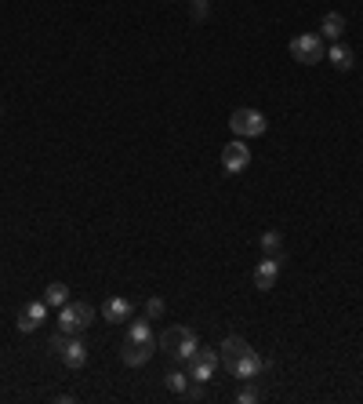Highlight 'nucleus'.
I'll return each instance as SVG.
<instances>
[{
  "instance_id": "3",
  "label": "nucleus",
  "mask_w": 363,
  "mask_h": 404,
  "mask_svg": "<svg viewBox=\"0 0 363 404\" xmlns=\"http://www.w3.org/2000/svg\"><path fill=\"white\" fill-rule=\"evenodd\" d=\"M91 321H95L91 302H66V306H59V332L66 335H81Z\"/></svg>"
},
{
  "instance_id": "9",
  "label": "nucleus",
  "mask_w": 363,
  "mask_h": 404,
  "mask_svg": "<svg viewBox=\"0 0 363 404\" xmlns=\"http://www.w3.org/2000/svg\"><path fill=\"white\" fill-rule=\"evenodd\" d=\"M59 357H62L66 368H84V364H88V342H84L81 335H69Z\"/></svg>"
},
{
  "instance_id": "17",
  "label": "nucleus",
  "mask_w": 363,
  "mask_h": 404,
  "mask_svg": "<svg viewBox=\"0 0 363 404\" xmlns=\"http://www.w3.org/2000/svg\"><path fill=\"white\" fill-rule=\"evenodd\" d=\"M44 302H47V306H66V302H69V288H66L62 281L47 284V288H44Z\"/></svg>"
},
{
  "instance_id": "24",
  "label": "nucleus",
  "mask_w": 363,
  "mask_h": 404,
  "mask_svg": "<svg viewBox=\"0 0 363 404\" xmlns=\"http://www.w3.org/2000/svg\"><path fill=\"white\" fill-rule=\"evenodd\" d=\"M0 113H4V110H0Z\"/></svg>"
},
{
  "instance_id": "19",
  "label": "nucleus",
  "mask_w": 363,
  "mask_h": 404,
  "mask_svg": "<svg viewBox=\"0 0 363 404\" xmlns=\"http://www.w3.org/2000/svg\"><path fill=\"white\" fill-rule=\"evenodd\" d=\"M186 386H189V375L186 371H171L167 375V390L171 393H186Z\"/></svg>"
},
{
  "instance_id": "1",
  "label": "nucleus",
  "mask_w": 363,
  "mask_h": 404,
  "mask_svg": "<svg viewBox=\"0 0 363 404\" xmlns=\"http://www.w3.org/2000/svg\"><path fill=\"white\" fill-rule=\"evenodd\" d=\"M164 353H171V357H178L182 364H189V357L200 350V339H196V328H189V324H174V328H167V332L160 335V342H157Z\"/></svg>"
},
{
  "instance_id": "10",
  "label": "nucleus",
  "mask_w": 363,
  "mask_h": 404,
  "mask_svg": "<svg viewBox=\"0 0 363 404\" xmlns=\"http://www.w3.org/2000/svg\"><path fill=\"white\" fill-rule=\"evenodd\" d=\"M44 317H47V302H25L15 324H18V332H37L44 324Z\"/></svg>"
},
{
  "instance_id": "21",
  "label": "nucleus",
  "mask_w": 363,
  "mask_h": 404,
  "mask_svg": "<svg viewBox=\"0 0 363 404\" xmlns=\"http://www.w3.org/2000/svg\"><path fill=\"white\" fill-rule=\"evenodd\" d=\"M237 400H240V404H254V400H258V390H254V386H244V390L237 393Z\"/></svg>"
},
{
  "instance_id": "5",
  "label": "nucleus",
  "mask_w": 363,
  "mask_h": 404,
  "mask_svg": "<svg viewBox=\"0 0 363 404\" xmlns=\"http://www.w3.org/2000/svg\"><path fill=\"white\" fill-rule=\"evenodd\" d=\"M229 371L237 375L240 383H251V379H258V375L266 371V357H262V353H258V350H251V346H247V350L240 353V357L229 364Z\"/></svg>"
},
{
  "instance_id": "7",
  "label": "nucleus",
  "mask_w": 363,
  "mask_h": 404,
  "mask_svg": "<svg viewBox=\"0 0 363 404\" xmlns=\"http://www.w3.org/2000/svg\"><path fill=\"white\" fill-rule=\"evenodd\" d=\"M251 164V149L237 139V142H229L225 149H222V168L229 171V175H240L244 168Z\"/></svg>"
},
{
  "instance_id": "12",
  "label": "nucleus",
  "mask_w": 363,
  "mask_h": 404,
  "mask_svg": "<svg viewBox=\"0 0 363 404\" xmlns=\"http://www.w3.org/2000/svg\"><path fill=\"white\" fill-rule=\"evenodd\" d=\"M131 310H135L131 299H120L117 295V299H109L106 306H102V317H106L109 324H124V321H131Z\"/></svg>"
},
{
  "instance_id": "20",
  "label": "nucleus",
  "mask_w": 363,
  "mask_h": 404,
  "mask_svg": "<svg viewBox=\"0 0 363 404\" xmlns=\"http://www.w3.org/2000/svg\"><path fill=\"white\" fill-rule=\"evenodd\" d=\"M145 317H149V321H160V317H164V299H149V302H145Z\"/></svg>"
},
{
  "instance_id": "18",
  "label": "nucleus",
  "mask_w": 363,
  "mask_h": 404,
  "mask_svg": "<svg viewBox=\"0 0 363 404\" xmlns=\"http://www.w3.org/2000/svg\"><path fill=\"white\" fill-rule=\"evenodd\" d=\"M262 248H266V255H280V248H283V237H280L276 230H269V233H262Z\"/></svg>"
},
{
  "instance_id": "6",
  "label": "nucleus",
  "mask_w": 363,
  "mask_h": 404,
  "mask_svg": "<svg viewBox=\"0 0 363 404\" xmlns=\"http://www.w3.org/2000/svg\"><path fill=\"white\" fill-rule=\"evenodd\" d=\"M218 361H222V357H218L215 350H203V346H200L193 357H189V379H193V383H211Z\"/></svg>"
},
{
  "instance_id": "22",
  "label": "nucleus",
  "mask_w": 363,
  "mask_h": 404,
  "mask_svg": "<svg viewBox=\"0 0 363 404\" xmlns=\"http://www.w3.org/2000/svg\"><path fill=\"white\" fill-rule=\"evenodd\" d=\"M186 400H203V383H196V386H186V393H182Z\"/></svg>"
},
{
  "instance_id": "13",
  "label": "nucleus",
  "mask_w": 363,
  "mask_h": 404,
  "mask_svg": "<svg viewBox=\"0 0 363 404\" xmlns=\"http://www.w3.org/2000/svg\"><path fill=\"white\" fill-rule=\"evenodd\" d=\"M244 350H247V342H244L240 335H225V339H222V346H218V357H222V364L229 368V364L237 361Z\"/></svg>"
},
{
  "instance_id": "16",
  "label": "nucleus",
  "mask_w": 363,
  "mask_h": 404,
  "mask_svg": "<svg viewBox=\"0 0 363 404\" xmlns=\"http://www.w3.org/2000/svg\"><path fill=\"white\" fill-rule=\"evenodd\" d=\"M127 342H153L149 317H145V321H131V324H127Z\"/></svg>"
},
{
  "instance_id": "11",
  "label": "nucleus",
  "mask_w": 363,
  "mask_h": 404,
  "mask_svg": "<svg viewBox=\"0 0 363 404\" xmlns=\"http://www.w3.org/2000/svg\"><path fill=\"white\" fill-rule=\"evenodd\" d=\"M120 361L127 368H142L145 361H153V342H127L120 350Z\"/></svg>"
},
{
  "instance_id": "14",
  "label": "nucleus",
  "mask_w": 363,
  "mask_h": 404,
  "mask_svg": "<svg viewBox=\"0 0 363 404\" xmlns=\"http://www.w3.org/2000/svg\"><path fill=\"white\" fill-rule=\"evenodd\" d=\"M342 33H345V15H342V11H327V15H323V33H320V37L342 40Z\"/></svg>"
},
{
  "instance_id": "15",
  "label": "nucleus",
  "mask_w": 363,
  "mask_h": 404,
  "mask_svg": "<svg viewBox=\"0 0 363 404\" xmlns=\"http://www.w3.org/2000/svg\"><path fill=\"white\" fill-rule=\"evenodd\" d=\"M327 62L334 66V69H352V47L349 44H334V47H327Z\"/></svg>"
},
{
  "instance_id": "23",
  "label": "nucleus",
  "mask_w": 363,
  "mask_h": 404,
  "mask_svg": "<svg viewBox=\"0 0 363 404\" xmlns=\"http://www.w3.org/2000/svg\"><path fill=\"white\" fill-rule=\"evenodd\" d=\"M193 18H207V4H203V0H196V4H193Z\"/></svg>"
},
{
  "instance_id": "2",
  "label": "nucleus",
  "mask_w": 363,
  "mask_h": 404,
  "mask_svg": "<svg viewBox=\"0 0 363 404\" xmlns=\"http://www.w3.org/2000/svg\"><path fill=\"white\" fill-rule=\"evenodd\" d=\"M229 128H232V135H237V139H258V135L269 132V117L262 110L244 106V110H237V113L229 117Z\"/></svg>"
},
{
  "instance_id": "8",
  "label": "nucleus",
  "mask_w": 363,
  "mask_h": 404,
  "mask_svg": "<svg viewBox=\"0 0 363 404\" xmlns=\"http://www.w3.org/2000/svg\"><path fill=\"white\" fill-rule=\"evenodd\" d=\"M280 266H283L280 255H269L266 262H258V270H254V288H258V292H273V288H276V277H280Z\"/></svg>"
},
{
  "instance_id": "4",
  "label": "nucleus",
  "mask_w": 363,
  "mask_h": 404,
  "mask_svg": "<svg viewBox=\"0 0 363 404\" xmlns=\"http://www.w3.org/2000/svg\"><path fill=\"white\" fill-rule=\"evenodd\" d=\"M291 55L302 62V66H316L327 59V47H323V37L320 33H298L291 40Z\"/></svg>"
}]
</instances>
